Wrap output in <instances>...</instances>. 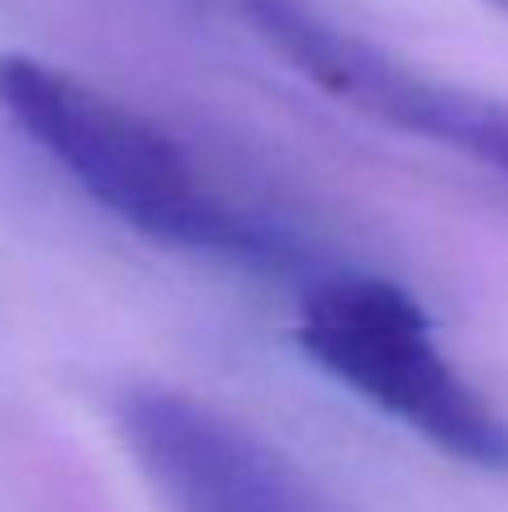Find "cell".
<instances>
[{
  "label": "cell",
  "instance_id": "cell-5",
  "mask_svg": "<svg viewBox=\"0 0 508 512\" xmlns=\"http://www.w3.org/2000/svg\"><path fill=\"white\" fill-rule=\"evenodd\" d=\"M486 5H491L495 14H504V18H508V0H486Z\"/></svg>",
  "mask_w": 508,
  "mask_h": 512
},
{
  "label": "cell",
  "instance_id": "cell-3",
  "mask_svg": "<svg viewBox=\"0 0 508 512\" xmlns=\"http://www.w3.org/2000/svg\"><path fill=\"white\" fill-rule=\"evenodd\" d=\"M275 59L351 113L486 167L508 185V99L473 90L360 36L311 0H234Z\"/></svg>",
  "mask_w": 508,
  "mask_h": 512
},
{
  "label": "cell",
  "instance_id": "cell-2",
  "mask_svg": "<svg viewBox=\"0 0 508 512\" xmlns=\"http://www.w3.org/2000/svg\"><path fill=\"white\" fill-rule=\"evenodd\" d=\"M297 346L351 396L441 454L508 477V418L450 364L428 310L401 283L324 265L302 283Z\"/></svg>",
  "mask_w": 508,
  "mask_h": 512
},
{
  "label": "cell",
  "instance_id": "cell-1",
  "mask_svg": "<svg viewBox=\"0 0 508 512\" xmlns=\"http://www.w3.org/2000/svg\"><path fill=\"white\" fill-rule=\"evenodd\" d=\"M0 113L135 234L261 274H320L293 225L221 189L194 153L126 99L36 54H0Z\"/></svg>",
  "mask_w": 508,
  "mask_h": 512
},
{
  "label": "cell",
  "instance_id": "cell-4",
  "mask_svg": "<svg viewBox=\"0 0 508 512\" xmlns=\"http://www.w3.org/2000/svg\"><path fill=\"white\" fill-rule=\"evenodd\" d=\"M117 432L167 512H342L293 459L189 391L126 387Z\"/></svg>",
  "mask_w": 508,
  "mask_h": 512
}]
</instances>
